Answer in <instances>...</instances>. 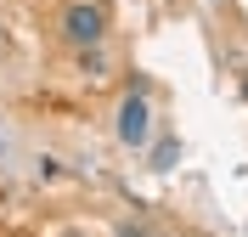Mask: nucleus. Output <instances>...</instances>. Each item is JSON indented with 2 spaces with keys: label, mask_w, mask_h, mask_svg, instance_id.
<instances>
[{
  "label": "nucleus",
  "mask_w": 248,
  "mask_h": 237,
  "mask_svg": "<svg viewBox=\"0 0 248 237\" xmlns=\"http://www.w3.org/2000/svg\"><path fill=\"white\" fill-rule=\"evenodd\" d=\"M147 136H153V108L141 96H124L119 102V142L124 147H147Z\"/></svg>",
  "instance_id": "1"
},
{
  "label": "nucleus",
  "mask_w": 248,
  "mask_h": 237,
  "mask_svg": "<svg viewBox=\"0 0 248 237\" xmlns=\"http://www.w3.org/2000/svg\"><path fill=\"white\" fill-rule=\"evenodd\" d=\"M62 29H68V40H74V46H96V40H102V12L79 0V6H68Z\"/></svg>",
  "instance_id": "2"
}]
</instances>
